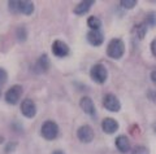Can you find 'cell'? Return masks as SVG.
<instances>
[{
  "mask_svg": "<svg viewBox=\"0 0 156 154\" xmlns=\"http://www.w3.org/2000/svg\"><path fill=\"white\" fill-rule=\"evenodd\" d=\"M103 105H104V108L107 110H109V112H113V113L119 112V110L121 109V104H120L119 99H117L115 95H112V93H108V95L104 96Z\"/></svg>",
  "mask_w": 156,
  "mask_h": 154,
  "instance_id": "obj_6",
  "label": "cell"
},
{
  "mask_svg": "<svg viewBox=\"0 0 156 154\" xmlns=\"http://www.w3.org/2000/svg\"><path fill=\"white\" fill-rule=\"evenodd\" d=\"M17 38H18V40H21V42H23L26 39V30H25V27H18L17 28Z\"/></svg>",
  "mask_w": 156,
  "mask_h": 154,
  "instance_id": "obj_19",
  "label": "cell"
},
{
  "mask_svg": "<svg viewBox=\"0 0 156 154\" xmlns=\"http://www.w3.org/2000/svg\"><path fill=\"white\" fill-rule=\"evenodd\" d=\"M52 53L56 57H65L69 55V47L62 40H55L52 43Z\"/></svg>",
  "mask_w": 156,
  "mask_h": 154,
  "instance_id": "obj_8",
  "label": "cell"
},
{
  "mask_svg": "<svg viewBox=\"0 0 156 154\" xmlns=\"http://www.w3.org/2000/svg\"><path fill=\"white\" fill-rule=\"evenodd\" d=\"M95 2H92V0H86V2H81L78 5L73 9V12H74L76 14H78V16H82V14H85L90 11L91 5H94Z\"/></svg>",
  "mask_w": 156,
  "mask_h": 154,
  "instance_id": "obj_13",
  "label": "cell"
},
{
  "mask_svg": "<svg viewBox=\"0 0 156 154\" xmlns=\"http://www.w3.org/2000/svg\"><path fill=\"white\" fill-rule=\"evenodd\" d=\"M151 80H152L154 83H155V85H156V70L151 73Z\"/></svg>",
  "mask_w": 156,
  "mask_h": 154,
  "instance_id": "obj_25",
  "label": "cell"
},
{
  "mask_svg": "<svg viewBox=\"0 0 156 154\" xmlns=\"http://www.w3.org/2000/svg\"><path fill=\"white\" fill-rule=\"evenodd\" d=\"M151 52H152V55L156 57V39H154L152 43H151Z\"/></svg>",
  "mask_w": 156,
  "mask_h": 154,
  "instance_id": "obj_24",
  "label": "cell"
},
{
  "mask_svg": "<svg viewBox=\"0 0 156 154\" xmlns=\"http://www.w3.org/2000/svg\"><path fill=\"white\" fill-rule=\"evenodd\" d=\"M116 146L121 153H128L130 150V141L125 135H120L116 139Z\"/></svg>",
  "mask_w": 156,
  "mask_h": 154,
  "instance_id": "obj_12",
  "label": "cell"
},
{
  "mask_svg": "<svg viewBox=\"0 0 156 154\" xmlns=\"http://www.w3.org/2000/svg\"><path fill=\"white\" fill-rule=\"evenodd\" d=\"M22 92H23V89H22L21 85H18V84L12 85V87L5 92V101L9 105L18 104V101L22 96Z\"/></svg>",
  "mask_w": 156,
  "mask_h": 154,
  "instance_id": "obj_4",
  "label": "cell"
},
{
  "mask_svg": "<svg viewBox=\"0 0 156 154\" xmlns=\"http://www.w3.org/2000/svg\"><path fill=\"white\" fill-rule=\"evenodd\" d=\"M124 52H125V44L124 42L119 39V38H115L109 42L108 47H107V55H108L111 59L113 60H119L124 56Z\"/></svg>",
  "mask_w": 156,
  "mask_h": 154,
  "instance_id": "obj_1",
  "label": "cell"
},
{
  "mask_svg": "<svg viewBox=\"0 0 156 154\" xmlns=\"http://www.w3.org/2000/svg\"><path fill=\"white\" fill-rule=\"evenodd\" d=\"M90 76L91 79L98 84H103L105 83L107 78H108V71H107V67L101 64H96L91 67L90 70Z\"/></svg>",
  "mask_w": 156,
  "mask_h": 154,
  "instance_id": "obj_3",
  "label": "cell"
},
{
  "mask_svg": "<svg viewBox=\"0 0 156 154\" xmlns=\"http://www.w3.org/2000/svg\"><path fill=\"white\" fill-rule=\"evenodd\" d=\"M94 129H92L90 126H87V124H85V126H81L80 128H78L77 131V137L80 139V141L82 142H91L92 140H94Z\"/></svg>",
  "mask_w": 156,
  "mask_h": 154,
  "instance_id": "obj_5",
  "label": "cell"
},
{
  "mask_svg": "<svg viewBox=\"0 0 156 154\" xmlns=\"http://www.w3.org/2000/svg\"><path fill=\"white\" fill-rule=\"evenodd\" d=\"M147 23L151 26H154L155 23H156V20H155V13H150L148 16H147Z\"/></svg>",
  "mask_w": 156,
  "mask_h": 154,
  "instance_id": "obj_23",
  "label": "cell"
},
{
  "mask_svg": "<svg viewBox=\"0 0 156 154\" xmlns=\"http://www.w3.org/2000/svg\"><path fill=\"white\" fill-rule=\"evenodd\" d=\"M21 113L26 118H34L37 114V105L31 99H25L21 104Z\"/></svg>",
  "mask_w": 156,
  "mask_h": 154,
  "instance_id": "obj_7",
  "label": "cell"
},
{
  "mask_svg": "<svg viewBox=\"0 0 156 154\" xmlns=\"http://www.w3.org/2000/svg\"><path fill=\"white\" fill-rule=\"evenodd\" d=\"M41 135L46 140H55L58 136V126L53 121H46L41 127Z\"/></svg>",
  "mask_w": 156,
  "mask_h": 154,
  "instance_id": "obj_2",
  "label": "cell"
},
{
  "mask_svg": "<svg viewBox=\"0 0 156 154\" xmlns=\"http://www.w3.org/2000/svg\"><path fill=\"white\" fill-rule=\"evenodd\" d=\"M37 67L39 73H47L48 69H50V59H48L47 55H42L39 57V60L37 62Z\"/></svg>",
  "mask_w": 156,
  "mask_h": 154,
  "instance_id": "obj_15",
  "label": "cell"
},
{
  "mask_svg": "<svg viewBox=\"0 0 156 154\" xmlns=\"http://www.w3.org/2000/svg\"><path fill=\"white\" fill-rule=\"evenodd\" d=\"M87 40H89V43L91 45L94 47H99L103 44L104 42V35L101 34L99 30L95 31V30H91L89 34H87Z\"/></svg>",
  "mask_w": 156,
  "mask_h": 154,
  "instance_id": "obj_11",
  "label": "cell"
},
{
  "mask_svg": "<svg viewBox=\"0 0 156 154\" xmlns=\"http://www.w3.org/2000/svg\"><path fill=\"white\" fill-rule=\"evenodd\" d=\"M80 106H81V109L83 110V112H85L87 115H91V117H94V115L96 114L95 105H94V102H92V100H91L90 97H87V96H85V97L81 99Z\"/></svg>",
  "mask_w": 156,
  "mask_h": 154,
  "instance_id": "obj_9",
  "label": "cell"
},
{
  "mask_svg": "<svg viewBox=\"0 0 156 154\" xmlns=\"http://www.w3.org/2000/svg\"><path fill=\"white\" fill-rule=\"evenodd\" d=\"M7 79H8V74H7V71L4 70V69H2V67H0V85H3L4 83H5Z\"/></svg>",
  "mask_w": 156,
  "mask_h": 154,
  "instance_id": "obj_20",
  "label": "cell"
},
{
  "mask_svg": "<svg viewBox=\"0 0 156 154\" xmlns=\"http://www.w3.org/2000/svg\"><path fill=\"white\" fill-rule=\"evenodd\" d=\"M18 12L22 14H26V16H30L34 12V3L27 2V0H21L18 2Z\"/></svg>",
  "mask_w": 156,
  "mask_h": 154,
  "instance_id": "obj_14",
  "label": "cell"
},
{
  "mask_svg": "<svg viewBox=\"0 0 156 154\" xmlns=\"http://www.w3.org/2000/svg\"><path fill=\"white\" fill-rule=\"evenodd\" d=\"M148 96H150V97L152 96V97H154V101H156V93L154 92V91H151V92H148Z\"/></svg>",
  "mask_w": 156,
  "mask_h": 154,
  "instance_id": "obj_26",
  "label": "cell"
},
{
  "mask_svg": "<svg viewBox=\"0 0 156 154\" xmlns=\"http://www.w3.org/2000/svg\"><path fill=\"white\" fill-rule=\"evenodd\" d=\"M120 4L126 9H131V8H134L136 5V2L135 0H121Z\"/></svg>",
  "mask_w": 156,
  "mask_h": 154,
  "instance_id": "obj_17",
  "label": "cell"
},
{
  "mask_svg": "<svg viewBox=\"0 0 156 154\" xmlns=\"http://www.w3.org/2000/svg\"><path fill=\"white\" fill-rule=\"evenodd\" d=\"M87 26H89L91 30H95V31H98L100 28V26H101V21L99 20L98 17H95V16H91L89 20H87Z\"/></svg>",
  "mask_w": 156,
  "mask_h": 154,
  "instance_id": "obj_16",
  "label": "cell"
},
{
  "mask_svg": "<svg viewBox=\"0 0 156 154\" xmlns=\"http://www.w3.org/2000/svg\"><path fill=\"white\" fill-rule=\"evenodd\" d=\"M52 154H65V153H64V152H61V150H55Z\"/></svg>",
  "mask_w": 156,
  "mask_h": 154,
  "instance_id": "obj_27",
  "label": "cell"
},
{
  "mask_svg": "<svg viewBox=\"0 0 156 154\" xmlns=\"http://www.w3.org/2000/svg\"><path fill=\"white\" fill-rule=\"evenodd\" d=\"M131 154H150V152H148V149L146 148V146H140V145H138V146H135V148L133 149Z\"/></svg>",
  "mask_w": 156,
  "mask_h": 154,
  "instance_id": "obj_18",
  "label": "cell"
},
{
  "mask_svg": "<svg viewBox=\"0 0 156 154\" xmlns=\"http://www.w3.org/2000/svg\"><path fill=\"white\" fill-rule=\"evenodd\" d=\"M135 28H136V31H138V38L142 39V38L144 36V34H146V27L143 25H138Z\"/></svg>",
  "mask_w": 156,
  "mask_h": 154,
  "instance_id": "obj_21",
  "label": "cell"
},
{
  "mask_svg": "<svg viewBox=\"0 0 156 154\" xmlns=\"http://www.w3.org/2000/svg\"><path fill=\"white\" fill-rule=\"evenodd\" d=\"M101 128H103V131L105 133L112 135L119 129V122L113 118H105L104 121L101 122Z\"/></svg>",
  "mask_w": 156,
  "mask_h": 154,
  "instance_id": "obj_10",
  "label": "cell"
},
{
  "mask_svg": "<svg viewBox=\"0 0 156 154\" xmlns=\"http://www.w3.org/2000/svg\"><path fill=\"white\" fill-rule=\"evenodd\" d=\"M9 4V9H11L12 12H18V2H16V0H14V2H9L8 3Z\"/></svg>",
  "mask_w": 156,
  "mask_h": 154,
  "instance_id": "obj_22",
  "label": "cell"
}]
</instances>
